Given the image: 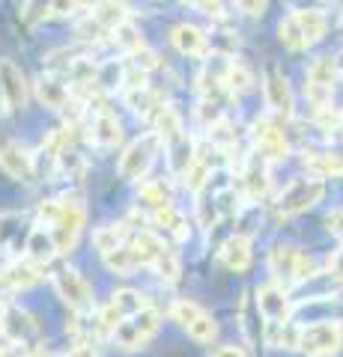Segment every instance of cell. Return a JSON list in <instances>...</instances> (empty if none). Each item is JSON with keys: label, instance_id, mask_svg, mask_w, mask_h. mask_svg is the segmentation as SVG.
<instances>
[{"label": "cell", "instance_id": "f907efd6", "mask_svg": "<svg viewBox=\"0 0 343 357\" xmlns=\"http://www.w3.org/2000/svg\"><path fill=\"white\" fill-rule=\"evenodd\" d=\"M337 69L343 72V54H340V57H337Z\"/></svg>", "mask_w": 343, "mask_h": 357}, {"label": "cell", "instance_id": "7dc6e473", "mask_svg": "<svg viewBox=\"0 0 343 357\" xmlns=\"http://www.w3.org/2000/svg\"><path fill=\"white\" fill-rule=\"evenodd\" d=\"M6 316H9V307L3 304V301H0V331L6 328Z\"/></svg>", "mask_w": 343, "mask_h": 357}, {"label": "cell", "instance_id": "484cf974", "mask_svg": "<svg viewBox=\"0 0 343 357\" xmlns=\"http://www.w3.org/2000/svg\"><path fill=\"white\" fill-rule=\"evenodd\" d=\"M242 185H245V191L251 199H260L265 197V191H269V170H265V161H254L248 164V170L242 173Z\"/></svg>", "mask_w": 343, "mask_h": 357}, {"label": "cell", "instance_id": "83f0119b", "mask_svg": "<svg viewBox=\"0 0 343 357\" xmlns=\"http://www.w3.org/2000/svg\"><path fill=\"white\" fill-rule=\"evenodd\" d=\"M126 102H129V107L135 110V114H140V116H149V114H161V98L152 93L149 86H140V89H129V96H126Z\"/></svg>", "mask_w": 343, "mask_h": 357}, {"label": "cell", "instance_id": "4fadbf2b", "mask_svg": "<svg viewBox=\"0 0 343 357\" xmlns=\"http://www.w3.org/2000/svg\"><path fill=\"white\" fill-rule=\"evenodd\" d=\"M42 265L33 259H18L13 265L0 268V295L6 292H18V289H30L33 283H39Z\"/></svg>", "mask_w": 343, "mask_h": 357}, {"label": "cell", "instance_id": "277c9868", "mask_svg": "<svg viewBox=\"0 0 343 357\" xmlns=\"http://www.w3.org/2000/svg\"><path fill=\"white\" fill-rule=\"evenodd\" d=\"M343 345V325L340 321H316V325L302 328L298 349L307 357H331Z\"/></svg>", "mask_w": 343, "mask_h": 357}, {"label": "cell", "instance_id": "4316f807", "mask_svg": "<svg viewBox=\"0 0 343 357\" xmlns=\"http://www.w3.org/2000/svg\"><path fill=\"white\" fill-rule=\"evenodd\" d=\"M152 223H156L159 229L168 232V236H173L176 241H185V238H188V220H185L173 206L156 211V215H152Z\"/></svg>", "mask_w": 343, "mask_h": 357}, {"label": "cell", "instance_id": "7402d4cb", "mask_svg": "<svg viewBox=\"0 0 343 357\" xmlns=\"http://www.w3.org/2000/svg\"><path fill=\"white\" fill-rule=\"evenodd\" d=\"M93 143L98 146H117L119 140H123V128H119V122L114 114H98L93 119Z\"/></svg>", "mask_w": 343, "mask_h": 357}, {"label": "cell", "instance_id": "ac0fdd59", "mask_svg": "<svg viewBox=\"0 0 343 357\" xmlns=\"http://www.w3.org/2000/svg\"><path fill=\"white\" fill-rule=\"evenodd\" d=\"M36 96L39 102L51 107V110H66L75 98H72V89L66 86L63 81H57V77H39L36 81Z\"/></svg>", "mask_w": 343, "mask_h": 357}, {"label": "cell", "instance_id": "cb8c5ba5", "mask_svg": "<svg viewBox=\"0 0 343 357\" xmlns=\"http://www.w3.org/2000/svg\"><path fill=\"white\" fill-rule=\"evenodd\" d=\"M295 18H298V24H302V33H305L307 45H316L319 39L326 36L328 21L323 15V9H295Z\"/></svg>", "mask_w": 343, "mask_h": 357}, {"label": "cell", "instance_id": "f6af8a7d", "mask_svg": "<svg viewBox=\"0 0 343 357\" xmlns=\"http://www.w3.org/2000/svg\"><path fill=\"white\" fill-rule=\"evenodd\" d=\"M69 357H98V351L93 349V345H78V349H75Z\"/></svg>", "mask_w": 343, "mask_h": 357}, {"label": "cell", "instance_id": "7a4b0ae2", "mask_svg": "<svg viewBox=\"0 0 343 357\" xmlns=\"http://www.w3.org/2000/svg\"><path fill=\"white\" fill-rule=\"evenodd\" d=\"M159 143L161 137L156 131H149V134H140L138 140H131L126 152L119 155V176L129 178V182H138V178H143L149 173V167L152 161H156V155H159Z\"/></svg>", "mask_w": 343, "mask_h": 357}, {"label": "cell", "instance_id": "4dcf8cb0", "mask_svg": "<svg viewBox=\"0 0 343 357\" xmlns=\"http://www.w3.org/2000/svg\"><path fill=\"white\" fill-rule=\"evenodd\" d=\"M156 134L164 143H168V146L185 137V134H182V122H180V116H176L173 107H168V105L161 107V114L156 116Z\"/></svg>", "mask_w": 343, "mask_h": 357}, {"label": "cell", "instance_id": "b9f144b4", "mask_svg": "<svg viewBox=\"0 0 343 357\" xmlns=\"http://www.w3.org/2000/svg\"><path fill=\"white\" fill-rule=\"evenodd\" d=\"M0 357H30V345L27 342H15V345H9V349H3Z\"/></svg>", "mask_w": 343, "mask_h": 357}, {"label": "cell", "instance_id": "52a82bcc", "mask_svg": "<svg viewBox=\"0 0 343 357\" xmlns=\"http://www.w3.org/2000/svg\"><path fill=\"white\" fill-rule=\"evenodd\" d=\"M84 223H87V208L81 203H75V199L72 203L69 199H63V211H60L57 223L51 227L60 253H72L75 248H78V236H81Z\"/></svg>", "mask_w": 343, "mask_h": 357}, {"label": "cell", "instance_id": "74e56055", "mask_svg": "<svg viewBox=\"0 0 343 357\" xmlns=\"http://www.w3.org/2000/svg\"><path fill=\"white\" fill-rule=\"evenodd\" d=\"M152 268H156V271L164 277V280H176V277H180V262H176V256H173L170 250L164 253L161 259H159L156 265H152Z\"/></svg>", "mask_w": 343, "mask_h": 357}, {"label": "cell", "instance_id": "d6986e66", "mask_svg": "<svg viewBox=\"0 0 343 357\" xmlns=\"http://www.w3.org/2000/svg\"><path fill=\"white\" fill-rule=\"evenodd\" d=\"M305 167L316 178H337L343 176V155L340 152H305Z\"/></svg>", "mask_w": 343, "mask_h": 357}, {"label": "cell", "instance_id": "3957f363", "mask_svg": "<svg viewBox=\"0 0 343 357\" xmlns=\"http://www.w3.org/2000/svg\"><path fill=\"white\" fill-rule=\"evenodd\" d=\"M323 194H326L323 178H316V176L314 178H293L278 197V211L284 218L302 215V211L314 208L319 199H323Z\"/></svg>", "mask_w": 343, "mask_h": 357}, {"label": "cell", "instance_id": "9a60e30c", "mask_svg": "<svg viewBox=\"0 0 343 357\" xmlns=\"http://www.w3.org/2000/svg\"><path fill=\"white\" fill-rule=\"evenodd\" d=\"M170 42L185 57H206L209 54V36L194 24H176L170 30Z\"/></svg>", "mask_w": 343, "mask_h": 357}, {"label": "cell", "instance_id": "d590c367", "mask_svg": "<svg viewBox=\"0 0 343 357\" xmlns=\"http://www.w3.org/2000/svg\"><path fill=\"white\" fill-rule=\"evenodd\" d=\"M185 331L191 333L197 342H212V340L218 337V325H215V319L209 316V312H203V316L197 319V321H191V325H188Z\"/></svg>", "mask_w": 343, "mask_h": 357}, {"label": "cell", "instance_id": "5b68a950", "mask_svg": "<svg viewBox=\"0 0 343 357\" xmlns=\"http://www.w3.org/2000/svg\"><path fill=\"white\" fill-rule=\"evenodd\" d=\"M337 72H340L337 69V60H331V57H319V60H314L311 69H307L305 93L314 102L316 110L331 107V93H335V77H337Z\"/></svg>", "mask_w": 343, "mask_h": 357}, {"label": "cell", "instance_id": "30bf717a", "mask_svg": "<svg viewBox=\"0 0 343 357\" xmlns=\"http://www.w3.org/2000/svg\"><path fill=\"white\" fill-rule=\"evenodd\" d=\"M298 259H302V250L298 248H293V244H275L269 253L272 283H278L284 289L298 283Z\"/></svg>", "mask_w": 343, "mask_h": 357}, {"label": "cell", "instance_id": "7bdbcfd3", "mask_svg": "<svg viewBox=\"0 0 343 357\" xmlns=\"http://www.w3.org/2000/svg\"><path fill=\"white\" fill-rule=\"evenodd\" d=\"M328 268H331V274H335L337 280H343V250L335 253V259H328Z\"/></svg>", "mask_w": 343, "mask_h": 357}, {"label": "cell", "instance_id": "d6a6232c", "mask_svg": "<svg viewBox=\"0 0 343 357\" xmlns=\"http://www.w3.org/2000/svg\"><path fill=\"white\" fill-rule=\"evenodd\" d=\"M110 307H114L123 319H129V316H135V312H140L143 307H147V295L123 289V292H117L114 298H110Z\"/></svg>", "mask_w": 343, "mask_h": 357}, {"label": "cell", "instance_id": "bcb514c9", "mask_svg": "<svg viewBox=\"0 0 343 357\" xmlns=\"http://www.w3.org/2000/svg\"><path fill=\"white\" fill-rule=\"evenodd\" d=\"M328 223H331L328 229H335V232H340V236H343V211H337V215H331V218H328Z\"/></svg>", "mask_w": 343, "mask_h": 357}, {"label": "cell", "instance_id": "e575fe53", "mask_svg": "<svg viewBox=\"0 0 343 357\" xmlns=\"http://www.w3.org/2000/svg\"><path fill=\"white\" fill-rule=\"evenodd\" d=\"M224 86L230 89V93H248V89L254 86V75L242 63H230V72L224 77Z\"/></svg>", "mask_w": 343, "mask_h": 357}, {"label": "cell", "instance_id": "8992f818", "mask_svg": "<svg viewBox=\"0 0 343 357\" xmlns=\"http://www.w3.org/2000/svg\"><path fill=\"white\" fill-rule=\"evenodd\" d=\"M54 289H57V295L69 304V310L93 312V292L75 268H57V271H54Z\"/></svg>", "mask_w": 343, "mask_h": 357}, {"label": "cell", "instance_id": "1f68e13d", "mask_svg": "<svg viewBox=\"0 0 343 357\" xmlns=\"http://www.w3.org/2000/svg\"><path fill=\"white\" fill-rule=\"evenodd\" d=\"M278 36H281V42H284L290 51H305V48H311V45H307V39H305V33H302V24H298L295 13H293L290 18H284L281 24H278Z\"/></svg>", "mask_w": 343, "mask_h": 357}, {"label": "cell", "instance_id": "8d00e7d4", "mask_svg": "<svg viewBox=\"0 0 343 357\" xmlns=\"http://www.w3.org/2000/svg\"><path fill=\"white\" fill-rule=\"evenodd\" d=\"M203 312H206V310H203L200 304H194V301H176L173 310H170V316H173V321H180L182 328H188L191 321L200 319Z\"/></svg>", "mask_w": 343, "mask_h": 357}, {"label": "cell", "instance_id": "816d5d0a", "mask_svg": "<svg viewBox=\"0 0 343 357\" xmlns=\"http://www.w3.org/2000/svg\"><path fill=\"white\" fill-rule=\"evenodd\" d=\"M0 354H3V349H0Z\"/></svg>", "mask_w": 343, "mask_h": 357}, {"label": "cell", "instance_id": "ee69618b", "mask_svg": "<svg viewBox=\"0 0 343 357\" xmlns=\"http://www.w3.org/2000/svg\"><path fill=\"white\" fill-rule=\"evenodd\" d=\"M215 357H248L242 349H236V345H224V349H218Z\"/></svg>", "mask_w": 343, "mask_h": 357}, {"label": "cell", "instance_id": "f546056e", "mask_svg": "<svg viewBox=\"0 0 343 357\" xmlns=\"http://www.w3.org/2000/svg\"><path fill=\"white\" fill-rule=\"evenodd\" d=\"M126 244V227L123 223H110V227H98L93 232V248L98 253H110V250H117V248H123Z\"/></svg>", "mask_w": 343, "mask_h": 357}, {"label": "cell", "instance_id": "603a6c76", "mask_svg": "<svg viewBox=\"0 0 343 357\" xmlns=\"http://www.w3.org/2000/svg\"><path fill=\"white\" fill-rule=\"evenodd\" d=\"M102 259H105V265H108V271H110V274H119V277H129V274L140 265L138 250L131 248V244H123V248H117V250L105 253Z\"/></svg>", "mask_w": 343, "mask_h": 357}, {"label": "cell", "instance_id": "60d3db41", "mask_svg": "<svg viewBox=\"0 0 343 357\" xmlns=\"http://www.w3.org/2000/svg\"><path fill=\"white\" fill-rule=\"evenodd\" d=\"M265 3H269V0H236V6H239L245 15H251V18L263 15V13H265Z\"/></svg>", "mask_w": 343, "mask_h": 357}, {"label": "cell", "instance_id": "f35d334b", "mask_svg": "<svg viewBox=\"0 0 343 357\" xmlns=\"http://www.w3.org/2000/svg\"><path fill=\"white\" fill-rule=\"evenodd\" d=\"M185 3H191L197 13H203L209 18H224V6H221V0H185Z\"/></svg>", "mask_w": 343, "mask_h": 357}, {"label": "cell", "instance_id": "ab89813d", "mask_svg": "<svg viewBox=\"0 0 343 357\" xmlns=\"http://www.w3.org/2000/svg\"><path fill=\"white\" fill-rule=\"evenodd\" d=\"M78 6H81V0H51L48 15L51 18H66V15L78 13Z\"/></svg>", "mask_w": 343, "mask_h": 357}, {"label": "cell", "instance_id": "7c38bea8", "mask_svg": "<svg viewBox=\"0 0 343 357\" xmlns=\"http://www.w3.org/2000/svg\"><path fill=\"white\" fill-rule=\"evenodd\" d=\"M265 105L272 107L275 116H284V119H290L295 114L293 89H290V84H286V77L281 72H275V69L265 75Z\"/></svg>", "mask_w": 343, "mask_h": 357}, {"label": "cell", "instance_id": "9c48e42d", "mask_svg": "<svg viewBox=\"0 0 343 357\" xmlns=\"http://www.w3.org/2000/svg\"><path fill=\"white\" fill-rule=\"evenodd\" d=\"M0 167H3V173L9 178H15V182H36V164H33V155L18 146L13 140H0Z\"/></svg>", "mask_w": 343, "mask_h": 357}, {"label": "cell", "instance_id": "8fae6325", "mask_svg": "<svg viewBox=\"0 0 343 357\" xmlns=\"http://www.w3.org/2000/svg\"><path fill=\"white\" fill-rule=\"evenodd\" d=\"M257 310L265 321H290L293 304L286 298V289L278 283H265L257 289Z\"/></svg>", "mask_w": 343, "mask_h": 357}, {"label": "cell", "instance_id": "681fc988", "mask_svg": "<svg viewBox=\"0 0 343 357\" xmlns=\"http://www.w3.org/2000/svg\"><path fill=\"white\" fill-rule=\"evenodd\" d=\"M337 131H343V110H340V119H337Z\"/></svg>", "mask_w": 343, "mask_h": 357}, {"label": "cell", "instance_id": "5bb4252c", "mask_svg": "<svg viewBox=\"0 0 343 357\" xmlns=\"http://www.w3.org/2000/svg\"><path fill=\"white\" fill-rule=\"evenodd\" d=\"M87 18H90L105 36H110L117 27L129 24V6L123 3V0H98Z\"/></svg>", "mask_w": 343, "mask_h": 357}, {"label": "cell", "instance_id": "d4e9b609", "mask_svg": "<svg viewBox=\"0 0 343 357\" xmlns=\"http://www.w3.org/2000/svg\"><path fill=\"white\" fill-rule=\"evenodd\" d=\"M131 248L138 250V259H140V265H156L164 253H168V244H164L156 232H140V236L135 238V244Z\"/></svg>", "mask_w": 343, "mask_h": 357}, {"label": "cell", "instance_id": "2e32d148", "mask_svg": "<svg viewBox=\"0 0 343 357\" xmlns=\"http://www.w3.org/2000/svg\"><path fill=\"white\" fill-rule=\"evenodd\" d=\"M57 238H54V232L45 229V227H33L30 236H27V244H24V256L39 265L51 262L54 256H57Z\"/></svg>", "mask_w": 343, "mask_h": 357}, {"label": "cell", "instance_id": "ba28073f", "mask_svg": "<svg viewBox=\"0 0 343 357\" xmlns=\"http://www.w3.org/2000/svg\"><path fill=\"white\" fill-rule=\"evenodd\" d=\"M251 137L257 143V152L263 161H284L290 155V143H286L284 131L269 119H257L251 128Z\"/></svg>", "mask_w": 343, "mask_h": 357}, {"label": "cell", "instance_id": "ffe728a7", "mask_svg": "<svg viewBox=\"0 0 343 357\" xmlns=\"http://www.w3.org/2000/svg\"><path fill=\"white\" fill-rule=\"evenodd\" d=\"M221 262H224L230 271H248V265H251V241L245 236L227 238L224 248H221Z\"/></svg>", "mask_w": 343, "mask_h": 357}, {"label": "cell", "instance_id": "f1b7e54d", "mask_svg": "<svg viewBox=\"0 0 343 357\" xmlns=\"http://www.w3.org/2000/svg\"><path fill=\"white\" fill-rule=\"evenodd\" d=\"M138 206H140V208H147L149 215H156V211L168 208V206H170L168 188H164L161 182H147V185L140 188V194H138Z\"/></svg>", "mask_w": 343, "mask_h": 357}, {"label": "cell", "instance_id": "e0dca14e", "mask_svg": "<svg viewBox=\"0 0 343 357\" xmlns=\"http://www.w3.org/2000/svg\"><path fill=\"white\" fill-rule=\"evenodd\" d=\"M0 81H3V93H6V105L21 110L27 105V84H24V75L18 72L15 63L9 60H0Z\"/></svg>", "mask_w": 343, "mask_h": 357}, {"label": "cell", "instance_id": "6da1fadb", "mask_svg": "<svg viewBox=\"0 0 343 357\" xmlns=\"http://www.w3.org/2000/svg\"><path fill=\"white\" fill-rule=\"evenodd\" d=\"M159 328H161L159 310L143 307L140 312L129 316L123 325H119L114 333H110V340H114V345H117L119 351H138V349H143V345H147L152 337H156Z\"/></svg>", "mask_w": 343, "mask_h": 357}, {"label": "cell", "instance_id": "c3c4849f", "mask_svg": "<svg viewBox=\"0 0 343 357\" xmlns=\"http://www.w3.org/2000/svg\"><path fill=\"white\" fill-rule=\"evenodd\" d=\"M3 102H6V93H3V81H0V110H3Z\"/></svg>", "mask_w": 343, "mask_h": 357}, {"label": "cell", "instance_id": "44dd1931", "mask_svg": "<svg viewBox=\"0 0 343 357\" xmlns=\"http://www.w3.org/2000/svg\"><path fill=\"white\" fill-rule=\"evenodd\" d=\"M168 149H170V155H168L170 173H173L176 178H182V176L188 173V167H191V164L197 161V149H194V143L188 140V137H182V140L170 143Z\"/></svg>", "mask_w": 343, "mask_h": 357}, {"label": "cell", "instance_id": "836d02e7", "mask_svg": "<svg viewBox=\"0 0 343 357\" xmlns=\"http://www.w3.org/2000/svg\"><path fill=\"white\" fill-rule=\"evenodd\" d=\"M9 337L13 340H18V342H27V337H33V333H36V325H33L30 321V316L27 312H9L6 316V328H3Z\"/></svg>", "mask_w": 343, "mask_h": 357}]
</instances>
